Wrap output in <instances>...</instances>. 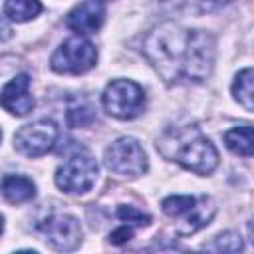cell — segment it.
Wrapping results in <instances>:
<instances>
[{
  "mask_svg": "<svg viewBox=\"0 0 254 254\" xmlns=\"http://www.w3.org/2000/svg\"><path fill=\"white\" fill-rule=\"evenodd\" d=\"M143 54L167 83H200L214 65V40L202 30L165 22L145 38Z\"/></svg>",
  "mask_w": 254,
  "mask_h": 254,
  "instance_id": "1",
  "label": "cell"
},
{
  "mask_svg": "<svg viewBox=\"0 0 254 254\" xmlns=\"http://www.w3.org/2000/svg\"><path fill=\"white\" fill-rule=\"evenodd\" d=\"M157 149L165 159H171L196 175H208L218 165V153L214 145L194 125L173 127L165 131L157 143Z\"/></svg>",
  "mask_w": 254,
  "mask_h": 254,
  "instance_id": "2",
  "label": "cell"
},
{
  "mask_svg": "<svg viewBox=\"0 0 254 254\" xmlns=\"http://www.w3.org/2000/svg\"><path fill=\"white\" fill-rule=\"evenodd\" d=\"M163 212L173 220L175 232L189 236L204 228L216 214V204L210 196H169L163 200Z\"/></svg>",
  "mask_w": 254,
  "mask_h": 254,
  "instance_id": "3",
  "label": "cell"
},
{
  "mask_svg": "<svg viewBox=\"0 0 254 254\" xmlns=\"http://www.w3.org/2000/svg\"><path fill=\"white\" fill-rule=\"evenodd\" d=\"M101 101L109 115L117 119H135L145 107V93L129 79H115L105 87Z\"/></svg>",
  "mask_w": 254,
  "mask_h": 254,
  "instance_id": "4",
  "label": "cell"
},
{
  "mask_svg": "<svg viewBox=\"0 0 254 254\" xmlns=\"http://www.w3.org/2000/svg\"><path fill=\"white\" fill-rule=\"evenodd\" d=\"M97 50L85 38H69L65 40L50 60V65L58 73H85L95 65Z\"/></svg>",
  "mask_w": 254,
  "mask_h": 254,
  "instance_id": "5",
  "label": "cell"
},
{
  "mask_svg": "<svg viewBox=\"0 0 254 254\" xmlns=\"http://www.w3.org/2000/svg\"><path fill=\"white\" fill-rule=\"evenodd\" d=\"M105 167L121 177H139L147 171V155L137 139L121 137L105 149Z\"/></svg>",
  "mask_w": 254,
  "mask_h": 254,
  "instance_id": "6",
  "label": "cell"
},
{
  "mask_svg": "<svg viewBox=\"0 0 254 254\" xmlns=\"http://www.w3.org/2000/svg\"><path fill=\"white\" fill-rule=\"evenodd\" d=\"M97 177V163L89 155H73L56 171V185L69 194L87 192Z\"/></svg>",
  "mask_w": 254,
  "mask_h": 254,
  "instance_id": "7",
  "label": "cell"
},
{
  "mask_svg": "<svg viewBox=\"0 0 254 254\" xmlns=\"http://www.w3.org/2000/svg\"><path fill=\"white\" fill-rule=\"evenodd\" d=\"M56 139H58V127L54 125V121L40 119L20 127L18 133L14 135V145L26 157H40L54 147Z\"/></svg>",
  "mask_w": 254,
  "mask_h": 254,
  "instance_id": "8",
  "label": "cell"
},
{
  "mask_svg": "<svg viewBox=\"0 0 254 254\" xmlns=\"http://www.w3.org/2000/svg\"><path fill=\"white\" fill-rule=\"evenodd\" d=\"M40 230L56 250H73L81 242L79 220L71 214H54L40 224Z\"/></svg>",
  "mask_w": 254,
  "mask_h": 254,
  "instance_id": "9",
  "label": "cell"
},
{
  "mask_svg": "<svg viewBox=\"0 0 254 254\" xmlns=\"http://www.w3.org/2000/svg\"><path fill=\"white\" fill-rule=\"evenodd\" d=\"M0 105L16 115V117H22V115H28L34 107V97L30 95V77L26 73L22 75H16L14 79H10L2 91H0Z\"/></svg>",
  "mask_w": 254,
  "mask_h": 254,
  "instance_id": "10",
  "label": "cell"
},
{
  "mask_svg": "<svg viewBox=\"0 0 254 254\" xmlns=\"http://www.w3.org/2000/svg\"><path fill=\"white\" fill-rule=\"evenodd\" d=\"M103 20H105V8L101 6V2L85 0L67 14L65 24L69 30L77 34H93L95 30L101 28Z\"/></svg>",
  "mask_w": 254,
  "mask_h": 254,
  "instance_id": "11",
  "label": "cell"
},
{
  "mask_svg": "<svg viewBox=\"0 0 254 254\" xmlns=\"http://www.w3.org/2000/svg\"><path fill=\"white\" fill-rule=\"evenodd\" d=\"M2 192L6 196L8 202L12 204H22L34 198L36 194V187L28 177L22 175H8L2 181Z\"/></svg>",
  "mask_w": 254,
  "mask_h": 254,
  "instance_id": "12",
  "label": "cell"
},
{
  "mask_svg": "<svg viewBox=\"0 0 254 254\" xmlns=\"http://www.w3.org/2000/svg\"><path fill=\"white\" fill-rule=\"evenodd\" d=\"M224 143L226 147L242 157H250L254 153V135H252V127L250 125H242V127H234L230 131L224 133Z\"/></svg>",
  "mask_w": 254,
  "mask_h": 254,
  "instance_id": "13",
  "label": "cell"
},
{
  "mask_svg": "<svg viewBox=\"0 0 254 254\" xmlns=\"http://www.w3.org/2000/svg\"><path fill=\"white\" fill-rule=\"evenodd\" d=\"M40 12H42L40 0H6L4 4V14L18 24L36 18Z\"/></svg>",
  "mask_w": 254,
  "mask_h": 254,
  "instance_id": "14",
  "label": "cell"
},
{
  "mask_svg": "<svg viewBox=\"0 0 254 254\" xmlns=\"http://www.w3.org/2000/svg\"><path fill=\"white\" fill-rule=\"evenodd\" d=\"M232 95L234 99L246 109V111H254V91H252V69L246 67L242 69L232 83Z\"/></svg>",
  "mask_w": 254,
  "mask_h": 254,
  "instance_id": "15",
  "label": "cell"
},
{
  "mask_svg": "<svg viewBox=\"0 0 254 254\" xmlns=\"http://www.w3.org/2000/svg\"><path fill=\"white\" fill-rule=\"evenodd\" d=\"M206 248L216 250V252H238V250H242V240L236 232H224V234L216 236L212 244H206Z\"/></svg>",
  "mask_w": 254,
  "mask_h": 254,
  "instance_id": "16",
  "label": "cell"
},
{
  "mask_svg": "<svg viewBox=\"0 0 254 254\" xmlns=\"http://www.w3.org/2000/svg\"><path fill=\"white\" fill-rule=\"evenodd\" d=\"M169 2H173L175 8L187 6V8H194L196 12L204 14V12H214V10L222 8L228 0H169Z\"/></svg>",
  "mask_w": 254,
  "mask_h": 254,
  "instance_id": "17",
  "label": "cell"
},
{
  "mask_svg": "<svg viewBox=\"0 0 254 254\" xmlns=\"http://www.w3.org/2000/svg\"><path fill=\"white\" fill-rule=\"evenodd\" d=\"M117 216L121 220H125L127 224H135V226H147L151 222V218L147 214H143L141 210H137L135 206H119Z\"/></svg>",
  "mask_w": 254,
  "mask_h": 254,
  "instance_id": "18",
  "label": "cell"
},
{
  "mask_svg": "<svg viewBox=\"0 0 254 254\" xmlns=\"http://www.w3.org/2000/svg\"><path fill=\"white\" fill-rule=\"evenodd\" d=\"M91 119H93L91 109H89V107H83V105L73 107V109H69V113H67V121H69V125H73V127H83V125H87Z\"/></svg>",
  "mask_w": 254,
  "mask_h": 254,
  "instance_id": "19",
  "label": "cell"
},
{
  "mask_svg": "<svg viewBox=\"0 0 254 254\" xmlns=\"http://www.w3.org/2000/svg\"><path fill=\"white\" fill-rule=\"evenodd\" d=\"M131 236H133V228L125 224V226H119L117 230H113V232L109 234V240H111L113 244H123V242H127Z\"/></svg>",
  "mask_w": 254,
  "mask_h": 254,
  "instance_id": "20",
  "label": "cell"
},
{
  "mask_svg": "<svg viewBox=\"0 0 254 254\" xmlns=\"http://www.w3.org/2000/svg\"><path fill=\"white\" fill-rule=\"evenodd\" d=\"M10 38H12V28H10V24L6 22V18L0 16V42H6V40H10Z\"/></svg>",
  "mask_w": 254,
  "mask_h": 254,
  "instance_id": "21",
  "label": "cell"
},
{
  "mask_svg": "<svg viewBox=\"0 0 254 254\" xmlns=\"http://www.w3.org/2000/svg\"><path fill=\"white\" fill-rule=\"evenodd\" d=\"M2 228H4V218L0 216V232H2Z\"/></svg>",
  "mask_w": 254,
  "mask_h": 254,
  "instance_id": "22",
  "label": "cell"
},
{
  "mask_svg": "<svg viewBox=\"0 0 254 254\" xmlns=\"http://www.w3.org/2000/svg\"><path fill=\"white\" fill-rule=\"evenodd\" d=\"M0 137H2V133H0Z\"/></svg>",
  "mask_w": 254,
  "mask_h": 254,
  "instance_id": "23",
  "label": "cell"
}]
</instances>
